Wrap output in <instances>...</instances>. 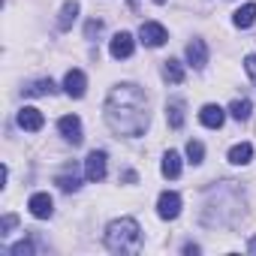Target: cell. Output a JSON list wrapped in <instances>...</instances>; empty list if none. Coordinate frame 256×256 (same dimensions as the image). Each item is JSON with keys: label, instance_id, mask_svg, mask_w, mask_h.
I'll use <instances>...</instances> for the list:
<instances>
[{"label": "cell", "instance_id": "cell-24", "mask_svg": "<svg viewBox=\"0 0 256 256\" xmlns=\"http://www.w3.org/2000/svg\"><path fill=\"white\" fill-rule=\"evenodd\" d=\"M244 70H247V76H250L253 84H256V54H247V58H244Z\"/></svg>", "mask_w": 256, "mask_h": 256}, {"label": "cell", "instance_id": "cell-4", "mask_svg": "<svg viewBox=\"0 0 256 256\" xmlns=\"http://www.w3.org/2000/svg\"><path fill=\"white\" fill-rule=\"evenodd\" d=\"M106 151H90L88 160H84V175L88 181H102L106 178Z\"/></svg>", "mask_w": 256, "mask_h": 256}, {"label": "cell", "instance_id": "cell-19", "mask_svg": "<svg viewBox=\"0 0 256 256\" xmlns=\"http://www.w3.org/2000/svg\"><path fill=\"white\" fill-rule=\"evenodd\" d=\"M163 175H166V178H178V175H181V154H178V151H169V154L163 157Z\"/></svg>", "mask_w": 256, "mask_h": 256}, {"label": "cell", "instance_id": "cell-17", "mask_svg": "<svg viewBox=\"0 0 256 256\" xmlns=\"http://www.w3.org/2000/svg\"><path fill=\"white\" fill-rule=\"evenodd\" d=\"M163 78L166 82H172V84H181L184 82V66H181V60H166V66H163Z\"/></svg>", "mask_w": 256, "mask_h": 256}, {"label": "cell", "instance_id": "cell-16", "mask_svg": "<svg viewBox=\"0 0 256 256\" xmlns=\"http://www.w3.org/2000/svg\"><path fill=\"white\" fill-rule=\"evenodd\" d=\"M76 16H78V4H76V0H66L64 10H60V18H58V28L60 30H70L72 22H76Z\"/></svg>", "mask_w": 256, "mask_h": 256}, {"label": "cell", "instance_id": "cell-26", "mask_svg": "<svg viewBox=\"0 0 256 256\" xmlns=\"http://www.w3.org/2000/svg\"><path fill=\"white\" fill-rule=\"evenodd\" d=\"M100 30H102V22H88L84 36H88V40H94V34H100Z\"/></svg>", "mask_w": 256, "mask_h": 256}, {"label": "cell", "instance_id": "cell-11", "mask_svg": "<svg viewBox=\"0 0 256 256\" xmlns=\"http://www.w3.org/2000/svg\"><path fill=\"white\" fill-rule=\"evenodd\" d=\"M199 120H202L205 126H211V130H220V126H223V120H226V112H223L220 106L208 102V106L199 112Z\"/></svg>", "mask_w": 256, "mask_h": 256}, {"label": "cell", "instance_id": "cell-10", "mask_svg": "<svg viewBox=\"0 0 256 256\" xmlns=\"http://www.w3.org/2000/svg\"><path fill=\"white\" fill-rule=\"evenodd\" d=\"M28 208H30V214H34V217L48 220V217H52V211H54V202H52V196H48V193H34V196H30V202H28Z\"/></svg>", "mask_w": 256, "mask_h": 256}, {"label": "cell", "instance_id": "cell-14", "mask_svg": "<svg viewBox=\"0 0 256 256\" xmlns=\"http://www.w3.org/2000/svg\"><path fill=\"white\" fill-rule=\"evenodd\" d=\"M232 22H235V28H250L253 22H256V4H244L241 10H235V16H232Z\"/></svg>", "mask_w": 256, "mask_h": 256}, {"label": "cell", "instance_id": "cell-28", "mask_svg": "<svg viewBox=\"0 0 256 256\" xmlns=\"http://www.w3.org/2000/svg\"><path fill=\"white\" fill-rule=\"evenodd\" d=\"M250 253H256V238H253V241H250Z\"/></svg>", "mask_w": 256, "mask_h": 256}, {"label": "cell", "instance_id": "cell-13", "mask_svg": "<svg viewBox=\"0 0 256 256\" xmlns=\"http://www.w3.org/2000/svg\"><path fill=\"white\" fill-rule=\"evenodd\" d=\"M166 120H169L172 130H181V126H184V102L181 100H172L166 106Z\"/></svg>", "mask_w": 256, "mask_h": 256}, {"label": "cell", "instance_id": "cell-22", "mask_svg": "<svg viewBox=\"0 0 256 256\" xmlns=\"http://www.w3.org/2000/svg\"><path fill=\"white\" fill-rule=\"evenodd\" d=\"M187 157H190V163H202V157H205V145L196 142V139H190V142H187Z\"/></svg>", "mask_w": 256, "mask_h": 256}, {"label": "cell", "instance_id": "cell-9", "mask_svg": "<svg viewBox=\"0 0 256 256\" xmlns=\"http://www.w3.org/2000/svg\"><path fill=\"white\" fill-rule=\"evenodd\" d=\"M84 88H88V78H84L82 70H70V72L64 76V90H66L72 100H82V96H84Z\"/></svg>", "mask_w": 256, "mask_h": 256}, {"label": "cell", "instance_id": "cell-23", "mask_svg": "<svg viewBox=\"0 0 256 256\" xmlns=\"http://www.w3.org/2000/svg\"><path fill=\"white\" fill-rule=\"evenodd\" d=\"M34 253V244L30 241H18L16 247H12V256H30Z\"/></svg>", "mask_w": 256, "mask_h": 256}, {"label": "cell", "instance_id": "cell-6", "mask_svg": "<svg viewBox=\"0 0 256 256\" xmlns=\"http://www.w3.org/2000/svg\"><path fill=\"white\" fill-rule=\"evenodd\" d=\"M58 130H60V136L66 139V142H72V145H78L84 136H82V120L76 118V114H64L60 120H58Z\"/></svg>", "mask_w": 256, "mask_h": 256}, {"label": "cell", "instance_id": "cell-27", "mask_svg": "<svg viewBox=\"0 0 256 256\" xmlns=\"http://www.w3.org/2000/svg\"><path fill=\"white\" fill-rule=\"evenodd\" d=\"M184 253H187V256H193V253H199V247H196V244H187V247H184Z\"/></svg>", "mask_w": 256, "mask_h": 256}, {"label": "cell", "instance_id": "cell-8", "mask_svg": "<svg viewBox=\"0 0 256 256\" xmlns=\"http://www.w3.org/2000/svg\"><path fill=\"white\" fill-rule=\"evenodd\" d=\"M42 124H46V118H42V112H40V108L24 106V108L18 112V126H22V130L36 133V130H42Z\"/></svg>", "mask_w": 256, "mask_h": 256}, {"label": "cell", "instance_id": "cell-3", "mask_svg": "<svg viewBox=\"0 0 256 256\" xmlns=\"http://www.w3.org/2000/svg\"><path fill=\"white\" fill-rule=\"evenodd\" d=\"M139 40H142L145 46L157 48V46H163V42L169 40V34H166V28H163V24H157V22H145V24L139 28Z\"/></svg>", "mask_w": 256, "mask_h": 256}, {"label": "cell", "instance_id": "cell-5", "mask_svg": "<svg viewBox=\"0 0 256 256\" xmlns=\"http://www.w3.org/2000/svg\"><path fill=\"white\" fill-rule=\"evenodd\" d=\"M157 214L163 217V220H175L178 214H181V196L178 193H160V199H157Z\"/></svg>", "mask_w": 256, "mask_h": 256}, {"label": "cell", "instance_id": "cell-12", "mask_svg": "<svg viewBox=\"0 0 256 256\" xmlns=\"http://www.w3.org/2000/svg\"><path fill=\"white\" fill-rule=\"evenodd\" d=\"M187 64L196 66V70H202V66L208 64V46H205L202 40H193V42L187 46Z\"/></svg>", "mask_w": 256, "mask_h": 256}, {"label": "cell", "instance_id": "cell-21", "mask_svg": "<svg viewBox=\"0 0 256 256\" xmlns=\"http://www.w3.org/2000/svg\"><path fill=\"white\" fill-rule=\"evenodd\" d=\"M54 184H58V187H60L64 193H76V190L82 187L76 175H58V178H54Z\"/></svg>", "mask_w": 256, "mask_h": 256}, {"label": "cell", "instance_id": "cell-7", "mask_svg": "<svg viewBox=\"0 0 256 256\" xmlns=\"http://www.w3.org/2000/svg\"><path fill=\"white\" fill-rule=\"evenodd\" d=\"M133 48H136V42H133V36L130 34H114L112 36V46H108V52H112V58L114 60H124V58H130L133 54Z\"/></svg>", "mask_w": 256, "mask_h": 256}, {"label": "cell", "instance_id": "cell-2", "mask_svg": "<svg viewBox=\"0 0 256 256\" xmlns=\"http://www.w3.org/2000/svg\"><path fill=\"white\" fill-rule=\"evenodd\" d=\"M106 247L112 253H136L142 247V229L133 217L112 220L106 229Z\"/></svg>", "mask_w": 256, "mask_h": 256}, {"label": "cell", "instance_id": "cell-15", "mask_svg": "<svg viewBox=\"0 0 256 256\" xmlns=\"http://www.w3.org/2000/svg\"><path fill=\"white\" fill-rule=\"evenodd\" d=\"M250 157H253V145L250 142H241V145H235L229 151V163H235V166H247Z\"/></svg>", "mask_w": 256, "mask_h": 256}, {"label": "cell", "instance_id": "cell-25", "mask_svg": "<svg viewBox=\"0 0 256 256\" xmlns=\"http://www.w3.org/2000/svg\"><path fill=\"white\" fill-rule=\"evenodd\" d=\"M16 223H18V217H16V214H6L4 220H0V235H6V232L16 226Z\"/></svg>", "mask_w": 256, "mask_h": 256}, {"label": "cell", "instance_id": "cell-20", "mask_svg": "<svg viewBox=\"0 0 256 256\" xmlns=\"http://www.w3.org/2000/svg\"><path fill=\"white\" fill-rule=\"evenodd\" d=\"M250 112H253V102H250V100H235V102L229 106V114H232L235 120H247Z\"/></svg>", "mask_w": 256, "mask_h": 256}, {"label": "cell", "instance_id": "cell-29", "mask_svg": "<svg viewBox=\"0 0 256 256\" xmlns=\"http://www.w3.org/2000/svg\"><path fill=\"white\" fill-rule=\"evenodd\" d=\"M154 4H166V0H154Z\"/></svg>", "mask_w": 256, "mask_h": 256}, {"label": "cell", "instance_id": "cell-1", "mask_svg": "<svg viewBox=\"0 0 256 256\" xmlns=\"http://www.w3.org/2000/svg\"><path fill=\"white\" fill-rule=\"evenodd\" d=\"M106 120L118 136H142L148 130V96L139 84L124 82L106 100Z\"/></svg>", "mask_w": 256, "mask_h": 256}, {"label": "cell", "instance_id": "cell-18", "mask_svg": "<svg viewBox=\"0 0 256 256\" xmlns=\"http://www.w3.org/2000/svg\"><path fill=\"white\" fill-rule=\"evenodd\" d=\"M24 94H28V96H48V94H54V82H52V78L30 82V84L24 88Z\"/></svg>", "mask_w": 256, "mask_h": 256}]
</instances>
